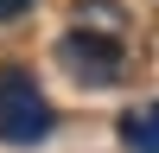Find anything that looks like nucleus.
Wrapping results in <instances>:
<instances>
[{
    "label": "nucleus",
    "mask_w": 159,
    "mask_h": 153,
    "mask_svg": "<svg viewBox=\"0 0 159 153\" xmlns=\"http://www.w3.org/2000/svg\"><path fill=\"white\" fill-rule=\"evenodd\" d=\"M45 134H51V102L38 89V76L7 64L0 70V140L7 147H38Z\"/></svg>",
    "instance_id": "f257e3e1"
},
{
    "label": "nucleus",
    "mask_w": 159,
    "mask_h": 153,
    "mask_svg": "<svg viewBox=\"0 0 159 153\" xmlns=\"http://www.w3.org/2000/svg\"><path fill=\"white\" fill-rule=\"evenodd\" d=\"M57 64L76 76V83H96V89L121 83V70H127L121 32H89V26H76V32H64V45H57Z\"/></svg>",
    "instance_id": "f03ea898"
},
{
    "label": "nucleus",
    "mask_w": 159,
    "mask_h": 153,
    "mask_svg": "<svg viewBox=\"0 0 159 153\" xmlns=\"http://www.w3.org/2000/svg\"><path fill=\"white\" fill-rule=\"evenodd\" d=\"M121 153H159V102H134V109L115 121Z\"/></svg>",
    "instance_id": "7ed1b4c3"
},
{
    "label": "nucleus",
    "mask_w": 159,
    "mask_h": 153,
    "mask_svg": "<svg viewBox=\"0 0 159 153\" xmlns=\"http://www.w3.org/2000/svg\"><path fill=\"white\" fill-rule=\"evenodd\" d=\"M76 26H89V32H121V7H115V0H83V7H76Z\"/></svg>",
    "instance_id": "20e7f679"
},
{
    "label": "nucleus",
    "mask_w": 159,
    "mask_h": 153,
    "mask_svg": "<svg viewBox=\"0 0 159 153\" xmlns=\"http://www.w3.org/2000/svg\"><path fill=\"white\" fill-rule=\"evenodd\" d=\"M25 7H32V0H0V19H19Z\"/></svg>",
    "instance_id": "39448f33"
}]
</instances>
